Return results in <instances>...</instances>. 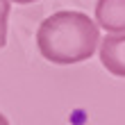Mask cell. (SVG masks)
Listing matches in <instances>:
<instances>
[{"mask_svg": "<svg viewBox=\"0 0 125 125\" xmlns=\"http://www.w3.org/2000/svg\"><path fill=\"white\" fill-rule=\"evenodd\" d=\"M100 64L116 77H125V32L109 34L98 46Z\"/></svg>", "mask_w": 125, "mask_h": 125, "instance_id": "cell-2", "label": "cell"}, {"mask_svg": "<svg viewBox=\"0 0 125 125\" xmlns=\"http://www.w3.org/2000/svg\"><path fill=\"white\" fill-rule=\"evenodd\" d=\"M36 46L46 62L80 64L98 50L100 27L82 11H55L39 25Z\"/></svg>", "mask_w": 125, "mask_h": 125, "instance_id": "cell-1", "label": "cell"}, {"mask_svg": "<svg viewBox=\"0 0 125 125\" xmlns=\"http://www.w3.org/2000/svg\"><path fill=\"white\" fill-rule=\"evenodd\" d=\"M95 25L109 34L125 32V0H98L95 2Z\"/></svg>", "mask_w": 125, "mask_h": 125, "instance_id": "cell-3", "label": "cell"}, {"mask_svg": "<svg viewBox=\"0 0 125 125\" xmlns=\"http://www.w3.org/2000/svg\"><path fill=\"white\" fill-rule=\"evenodd\" d=\"M0 125H9V121L5 118V114H0Z\"/></svg>", "mask_w": 125, "mask_h": 125, "instance_id": "cell-7", "label": "cell"}, {"mask_svg": "<svg viewBox=\"0 0 125 125\" xmlns=\"http://www.w3.org/2000/svg\"><path fill=\"white\" fill-rule=\"evenodd\" d=\"M7 43V16L0 14V48H5Z\"/></svg>", "mask_w": 125, "mask_h": 125, "instance_id": "cell-4", "label": "cell"}, {"mask_svg": "<svg viewBox=\"0 0 125 125\" xmlns=\"http://www.w3.org/2000/svg\"><path fill=\"white\" fill-rule=\"evenodd\" d=\"M9 2H16V5H30V2H36V0H9Z\"/></svg>", "mask_w": 125, "mask_h": 125, "instance_id": "cell-6", "label": "cell"}, {"mask_svg": "<svg viewBox=\"0 0 125 125\" xmlns=\"http://www.w3.org/2000/svg\"><path fill=\"white\" fill-rule=\"evenodd\" d=\"M9 0H0V14H5V16H9Z\"/></svg>", "mask_w": 125, "mask_h": 125, "instance_id": "cell-5", "label": "cell"}]
</instances>
